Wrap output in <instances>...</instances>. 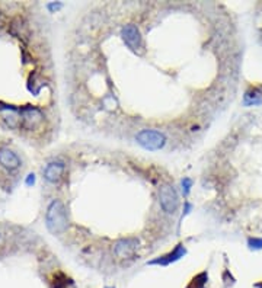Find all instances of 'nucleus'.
Segmentation results:
<instances>
[{
  "label": "nucleus",
  "instance_id": "nucleus-1",
  "mask_svg": "<svg viewBox=\"0 0 262 288\" xmlns=\"http://www.w3.org/2000/svg\"><path fill=\"white\" fill-rule=\"evenodd\" d=\"M47 227L51 233L60 234L67 229V214L61 201H54L47 211Z\"/></svg>",
  "mask_w": 262,
  "mask_h": 288
},
{
  "label": "nucleus",
  "instance_id": "nucleus-2",
  "mask_svg": "<svg viewBox=\"0 0 262 288\" xmlns=\"http://www.w3.org/2000/svg\"><path fill=\"white\" fill-rule=\"evenodd\" d=\"M136 140L144 150L149 151L160 150L166 144L165 134L156 130H143L138 133Z\"/></svg>",
  "mask_w": 262,
  "mask_h": 288
},
{
  "label": "nucleus",
  "instance_id": "nucleus-3",
  "mask_svg": "<svg viewBox=\"0 0 262 288\" xmlns=\"http://www.w3.org/2000/svg\"><path fill=\"white\" fill-rule=\"evenodd\" d=\"M159 203H160V207L163 208V211L173 214L180 207V198H178L175 188L167 183L162 185L159 189Z\"/></svg>",
  "mask_w": 262,
  "mask_h": 288
},
{
  "label": "nucleus",
  "instance_id": "nucleus-4",
  "mask_svg": "<svg viewBox=\"0 0 262 288\" xmlns=\"http://www.w3.org/2000/svg\"><path fill=\"white\" fill-rule=\"evenodd\" d=\"M121 37H123V41L125 42V45L131 51L137 53L143 48V38H141V34H140V31L136 25H133V24L125 25L121 31Z\"/></svg>",
  "mask_w": 262,
  "mask_h": 288
},
{
  "label": "nucleus",
  "instance_id": "nucleus-5",
  "mask_svg": "<svg viewBox=\"0 0 262 288\" xmlns=\"http://www.w3.org/2000/svg\"><path fill=\"white\" fill-rule=\"evenodd\" d=\"M138 246V240L137 239H121L115 243V255L121 259H130L134 256L136 253V249Z\"/></svg>",
  "mask_w": 262,
  "mask_h": 288
},
{
  "label": "nucleus",
  "instance_id": "nucleus-6",
  "mask_svg": "<svg viewBox=\"0 0 262 288\" xmlns=\"http://www.w3.org/2000/svg\"><path fill=\"white\" fill-rule=\"evenodd\" d=\"M21 115H22V124L24 127H27L29 130H32L34 127H37L38 124L42 121V114L40 110L28 107V108H22L21 110Z\"/></svg>",
  "mask_w": 262,
  "mask_h": 288
},
{
  "label": "nucleus",
  "instance_id": "nucleus-7",
  "mask_svg": "<svg viewBox=\"0 0 262 288\" xmlns=\"http://www.w3.org/2000/svg\"><path fill=\"white\" fill-rule=\"evenodd\" d=\"M185 253H187V249L184 247V245H178L172 252L166 253L163 256H159L157 259H153V261H150L149 263H150V265H162V266H165V265H169V263H172V262L180 261L181 258H184Z\"/></svg>",
  "mask_w": 262,
  "mask_h": 288
},
{
  "label": "nucleus",
  "instance_id": "nucleus-8",
  "mask_svg": "<svg viewBox=\"0 0 262 288\" xmlns=\"http://www.w3.org/2000/svg\"><path fill=\"white\" fill-rule=\"evenodd\" d=\"M64 173V163L61 162H53L45 167L44 170V178L47 179L50 183H58L60 179L63 178Z\"/></svg>",
  "mask_w": 262,
  "mask_h": 288
},
{
  "label": "nucleus",
  "instance_id": "nucleus-9",
  "mask_svg": "<svg viewBox=\"0 0 262 288\" xmlns=\"http://www.w3.org/2000/svg\"><path fill=\"white\" fill-rule=\"evenodd\" d=\"M0 163L5 166L6 169L14 170L16 167H19L21 160H19V157H18L12 150H9V149H0Z\"/></svg>",
  "mask_w": 262,
  "mask_h": 288
},
{
  "label": "nucleus",
  "instance_id": "nucleus-10",
  "mask_svg": "<svg viewBox=\"0 0 262 288\" xmlns=\"http://www.w3.org/2000/svg\"><path fill=\"white\" fill-rule=\"evenodd\" d=\"M261 93L258 90H253V92H248L245 95V104L246 105H256V104H261Z\"/></svg>",
  "mask_w": 262,
  "mask_h": 288
},
{
  "label": "nucleus",
  "instance_id": "nucleus-11",
  "mask_svg": "<svg viewBox=\"0 0 262 288\" xmlns=\"http://www.w3.org/2000/svg\"><path fill=\"white\" fill-rule=\"evenodd\" d=\"M248 245L250 249H255V250L262 249V239H258V237H250V239L248 240Z\"/></svg>",
  "mask_w": 262,
  "mask_h": 288
},
{
  "label": "nucleus",
  "instance_id": "nucleus-12",
  "mask_svg": "<svg viewBox=\"0 0 262 288\" xmlns=\"http://www.w3.org/2000/svg\"><path fill=\"white\" fill-rule=\"evenodd\" d=\"M193 186V180L190 178H184L182 179V191H184V195L187 197L190 194V189Z\"/></svg>",
  "mask_w": 262,
  "mask_h": 288
},
{
  "label": "nucleus",
  "instance_id": "nucleus-13",
  "mask_svg": "<svg viewBox=\"0 0 262 288\" xmlns=\"http://www.w3.org/2000/svg\"><path fill=\"white\" fill-rule=\"evenodd\" d=\"M34 182H35V175H34V173H29L27 179V185H31V183H34Z\"/></svg>",
  "mask_w": 262,
  "mask_h": 288
},
{
  "label": "nucleus",
  "instance_id": "nucleus-14",
  "mask_svg": "<svg viewBox=\"0 0 262 288\" xmlns=\"http://www.w3.org/2000/svg\"><path fill=\"white\" fill-rule=\"evenodd\" d=\"M256 288H262V282L261 284H256Z\"/></svg>",
  "mask_w": 262,
  "mask_h": 288
}]
</instances>
